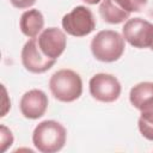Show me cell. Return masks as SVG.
I'll return each mask as SVG.
<instances>
[{
  "label": "cell",
  "instance_id": "obj_1",
  "mask_svg": "<svg viewBox=\"0 0 153 153\" xmlns=\"http://www.w3.org/2000/svg\"><path fill=\"white\" fill-rule=\"evenodd\" d=\"M67 139L66 128L57 121L39 122L32 133V143L42 153H55L63 148Z\"/></svg>",
  "mask_w": 153,
  "mask_h": 153
},
{
  "label": "cell",
  "instance_id": "obj_2",
  "mask_svg": "<svg viewBox=\"0 0 153 153\" xmlns=\"http://www.w3.org/2000/svg\"><path fill=\"white\" fill-rule=\"evenodd\" d=\"M90 48L96 60L100 62H115L122 57L126 41L117 31L102 30L92 38Z\"/></svg>",
  "mask_w": 153,
  "mask_h": 153
},
{
  "label": "cell",
  "instance_id": "obj_3",
  "mask_svg": "<svg viewBox=\"0 0 153 153\" xmlns=\"http://www.w3.org/2000/svg\"><path fill=\"white\" fill-rule=\"evenodd\" d=\"M49 90L59 102H74L82 93L81 76L73 69H59L49 79Z\"/></svg>",
  "mask_w": 153,
  "mask_h": 153
},
{
  "label": "cell",
  "instance_id": "obj_4",
  "mask_svg": "<svg viewBox=\"0 0 153 153\" xmlns=\"http://www.w3.org/2000/svg\"><path fill=\"white\" fill-rule=\"evenodd\" d=\"M62 29L71 36L84 37L96 29V19L92 11L86 6H76L61 20Z\"/></svg>",
  "mask_w": 153,
  "mask_h": 153
},
{
  "label": "cell",
  "instance_id": "obj_5",
  "mask_svg": "<svg viewBox=\"0 0 153 153\" xmlns=\"http://www.w3.org/2000/svg\"><path fill=\"white\" fill-rule=\"evenodd\" d=\"M91 96L102 103H112L121 96V82L109 73H97L88 81Z\"/></svg>",
  "mask_w": 153,
  "mask_h": 153
},
{
  "label": "cell",
  "instance_id": "obj_6",
  "mask_svg": "<svg viewBox=\"0 0 153 153\" xmlns=\"http://www.w3.org/2000/svg\"><path fill=\"white\" fill-rule=\"evenodd\" d=\"M122 36L134 48H151L153 43V24L139 17L127 19L122 27Z\"/></svg>",
  "mask_w": 153,
  "mask_h": 153
},
{
  "label": "cell",
  "instance_id": "obj_7",
  "mask_svg": "<svg viewBox=\"0 0 153 153\" xmlns=\"http://www.w3.org/2000/svg\"><path fill=\"white\" fill-rule=\"evenodd\" d=\"M20 60L24 68L31 73H44L49 71L56 60L47 57L37 44V38H30L22 48Z\"/></svg>",
  "mask_w": 153,
  "mask_h": 153
},
{
  "label": "cell",
  "instance_id": "obj_8",
  "mask_svg": "<svg viewBox=\"0 0 153 153\" xmlns=\"http://www.w3.org/2000/svg\"><path fill=\"white\" fill-rule=\"evenodd\" d=\"M37 44L47 57L57 60L66 49L67 37L61 29L51 26L44 29L38 35Z\"/></svg>",
  "mask_w": 153,
  "mask_h": 153
},
{
  "label": "cell",
  "instance_id": "obj_9",
  "mask_svg": "<svg viewBox=\"0 0 153 153\" xmlns=\"http://www.w3.org/2000/svg\"><path fill=\"white\" fill-rule=\"evenodd\" d=\"M48 103V97L42 90L32 88L22 96L19 100V110L25 118L37 120L45 114Z\"/></svg>",
  "mask_w": 153,
  "mask_h": 153
},
{
  "label": "cell",
  "instance_id": "obj_10",
  "mask_svg": "<svg viewBox=\"0 0 153 153\" xmlns=\"http://www.w3.org/2000/svg\"><path fill=\"white\" fill-rule=\"evenodd\" d=\"M44 17L37 8L25 11L19 19V29L22 33L29 38H36L43 30Z\"/></svg>",
  "mask_w": 153,
  "mask_h": 153
},
{
  "label": "cell",
  "instance_id": "obj_11",
  "mask_svg": "<svg viewBox=\"0 0 153 153\" xmlns=\"http://www.w3.org/2000/svg\"><path fill=\"white\" fill-rule=\"evenodd\" d=\"M130 104L139 111L147 104L153 102V82L142 81L130 88L129 92Z\"/></svg>",
  "mask_w": 153,
  "mask_h": 153
},
{
  "label": "cell",
  "instance_id": "obj_12",
  "mask_svg": "<svg viewBox=\"0 0 153 153\" xmlns=\"http://www.w3.org/2000/svg\"><path fill=\"white\" fill-rule=\"evenodd\" d=\"M98 10L103 20L109 24H121L129 19L130 16V13L117 5L115 0H102Z\"/></svg>",
  "mask_w": 153,
  "mask_h": 153
},
{
  "label": "cell",
  "instance_id": "obj_13",
  "mask_svg": "<svg viewBox=\"0 0 153 153\" xmlns=\"http://www.w3.org/2000/svg\"><path fill=\"white\" fill-rule=\"evenodd\" d=\"M137 128L145 139L153 141V102L140 110Z\"/></svg>",
  "mask_w": 153,
  "mask_h": 153
},
{
  "label": "cell",
  "instance_id": "obj_14",
  "mask_svg": "<svg viewBox=\"0 0 153 153\" xmlns=\"http://www.w3.org/2000/svg\"><path fill=\"white\" fill-rule=\"evenodd\" d=\"M115 1L124 11L131 13V12H141L146 7L148 0H115Z\"/></svg>",
  "mask_w": 153,
  "mask_h": 153
},
{
  "label": "cell",
  "instance_id": "obj_15",
  "mask_svg": "<svg viewBox=\"0 0 153 153\" xmlns=\"http://www.w3.org/2000/svg\"><path fill=\"white\" fill-rule=\"evenodd\" d=\"M0 143H1V152H6V149L11 147L13 143V134L4 124L0 126Z\"/></svg>",
  "mask_w": 153,
  "mask_h": 153
},
{
  "label": "cell",
  "instance_id": "obj_16",
  "mask_svg": "<svg viewBox=\"0 0 153 153\" xmlns=\"http://www.w3.org/2000/svg\"><path fill=\"white\" fill-rule=\"evenodd\" d=\"M10 2L13 7L19 8V10H24V8H29V7L33 6L36 0H10Z\"/></svg>",
  "mask_w": 153,
  "mask_h": 153
},
{
  "label": "cell",
  "instance_id": "obj_17",
  "mask_svg": "<svg viewBox=\"0 0 153 153\" xmlns=\"http://www.w3.org/2000/svg\"><path fill=\"white\" fill-rule=\"evenodd\" d=\"M84 2H86V4H88V5H97V4H99L102 0H82Z\"/></svg>",
  "mask_w": 153,
  "mask_h": 153
},
{
  "label": "cell",
  "instance_id": "obj_18",
  "mask_svg": "<svg viewBox=\"0 0 153 153\" xmlns=\"http://www.w3.org/2000/svg\"><path fill=\"white\" fill-rule=\"evenodd\" d=\"M149 49H152V50H153V43H152V45H151V48H149Z\"/></svg>",
  "mask_w": 153,
  "mask_h": 153
}]
</instances>
